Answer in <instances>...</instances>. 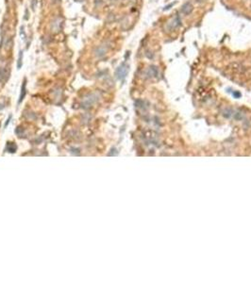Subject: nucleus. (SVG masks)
Returning <instances> with one entry per match:
<instances>
[{
  "label": "nucleus",
  "mask_w": 251,
  "mask_h": 283,
  "mask_svg": "<svg viewBox=\"0 0 251 283\" xmlns=\"http://www.w3.org/2000/svg\"><path fill=\"white\" fill-rule=\"evenodd\" d=\"M193 10H194V7L190 2H186L181 7V12L184 14V15H189V14H191L192 11H193Z\"/></svg>",
  "instance_id": "f257e3e1"
},
{
  "label": "nucleus",
  "mask_w": 251,
  "mask_h": 283,
  "mask_svg": "<svg viewBox=\"0 0 251 283\" xmlns=\"http://www.w3.org/2000/svg\"><path fill=\"white\" fill-rule=\"evenodd\" d=\"M128 71V66L126 65V64H122L119 68L117 69V75H118V78L121 79V78H124L127 73Z\"/></svg>",
  "instance_id": "7ed1b4c3"
},
{
  "label": "nucleus",
  "mask_w": 251,
  "mask_h": 283,
  "mask_svg": "<svg viewBox=\"0 0 251 283\" xmlns=\"http://www.w3.org/2000/svg\"><path fill=\"white\" fill-rule=\"evenodd\" d=\"M180 23L181 22H180V17L179 16H176L170 22H168V26L171 27V30H174V29H176V27H179L180 26Z\"/></svg>",
  "instance_id": "f03ea898"
},
{
  "label": "nucleus",
  "mask_w": 251,
  "mask_h": 283,
  "mask_svg": "<svg viewBox=\"0 0 251 283\" xmlns=\"http://www.w3.org/2000/svg\"><path fill=\"white\" fill-rule=\"evenodd\" d=\"M250 8H251V4H250Z\"/></svg>",
  "instance_id": "423d86ee"
},
{
  "label": "nucleus",
  "mask_w": 251,
  "mask_h": 283,
  "mask_svg": "<svg viewBox=\"0 0 251 283\" xmlns=\"http://www.w3.org/2000/svg\"><path fill=\"white\" fill-rule=\"evenodd\" d=\"M26 95V83L23 84V88H22V93H21V96H20V101H22L24 99V96Z\"/></svg>",
  "instance_id": "39448f33"
},
{
  "label": "nucleus",
  "mask_w": 251,
  "mask_h": 283,
  "mask_svg": "<svg viewBox=\"0 0 251 283\" xmlns=\"http://www.w3.org/2000/svg\"><path fill=\"white\" fill-rule=\"evenodd\" d=\"M106 52H107V49L104 48V47H102V46H99V47L96 49V51H95L97 57H102V56H104Z\"/></svg>",
  "instance_id": "20e7f679"
}]
</instances>
